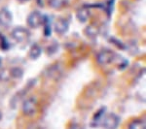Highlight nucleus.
I'll list each match as a JSON object with an SVG mask.
<instances>
[{
  "label": "nucleus",
  "instance_id": "5",
  "mask_svg": "<svg viewBox=\"0 0 146 129\" xmlns=\"http://www.w3.org/2000/svg\"><path fill=\"white\" fill-rule=\"evenodd\" d=\"M116 55L114 51L110 50H103L100 51L96 55V60L100 65H107L114 61Z\"/></svg>",
  "mask_w": 146,
  "mask_h": 129
},
{
  "label": "nucleus",
  "instance_id": "4",
  "mask_svg": "<svg viewBox=\"0 0 146 129\" xmlns=\"http://www.w3.org/2000/svg\"><path fill=\"white\" fill-rule=\"evenodd\" d=\"M37 100L35 97H30L25 100L23 103V113L25 116H31L37 111Z\"/></svg>",
  "mask_w": 146,
  "mask_h": 129
},
{
  "label": "nucleus",
  "instance_id": "10",
  "mask_svg": "<svg viewBox=\"0 0 146 129\" xmlns=\"http://www.w3.org/2000/svg\"><path fill=\"white\" fill-rule=\"evenodd\" d=\"M41 53H42L41 48H40L37 44H34V45L31 46V48H30L28 55H29V57L31 58V59L35 60V59H37L40 55H41Z\"/></svg>",
  "mask_w": 146,
  "mask_h": 129
},
{
  "label": "nucleus",
  "instance_id": "18",
  "mask_svg": "<svg viewBox=\"0 0 146 129\" xmlns=\"http://www.w3.org/2000/svg\"><path fill=\"white\" fill-rule=\"evenodd\" d=\"M27 129H42V128H41V126L38 125L37 123H32V124H30V125L28 126Z\"/></svg>",
  "mask_w": 146,
  "mask_h": 129
},
{
  "label": "nucleus",
  "instance_id": "6",
  "mask_svg": "<svg viewBox=\"0 0 146 129\" xmlns=\"http://www.w3.org/2000/svg\"><path fill=\"white\" fill-rule=\"evenodd\" d=\"M68 28H69V22L65 18H58L55 22V31L60 35L66 33Z\"/></svg>",
  "mask_w": 146,
  "mask_h": 129
},
{
  "label": "nucleus",
  "instance_id": "9",
  "mask_svg": "<svg viewBox=\"0 0 146 129\" xmlns=\"http://www.w3.org/2000/svg\"><path fill=\"white\" fill-rule=\"evenodd\" d=\"M85 34L90 38H96L100 34V28L95 24H90L85 29Z\"/></svg>",
  "mask_w": 146,
  "mask_h": 129
},
{
  "label": "nucleus",
  "instance_id": "1",
  "mask_svg": "<svg viewBox=\"0 0 146 129\" xmlns=\"http://www.w3.org/2000/svg\"><path fill=\"white\" fill-rule=\"evenodd\" d=\"M44 16L39 11H32L27 16V25L31 28H38L41 25H43Z\"/></svg>",
  "mask_w": 146,
  "mask_h": 129
},
{
  "label": "nucleus",
  "instance_id": "17",
  "mask_svg": "<svg viewBox=\"0 0 146 129\" xmlns=\"http://www.w3.org/2000/svg\"><path fill=\"white\" fill-rule=\"evenodd\" d=\"M0 48H1L2 50H5V51L9 49V43L3 35H0Z\"/></svg>",
  "mask_w": 146,
  "mask_h": 129
},
{
  "label": "nucleus",
  "instance_id": "16",
  "mask_svg": "<svg viewBox=\"0 0 146 129\" xmlns=\"http://www.w3.org/2000/svg\"><path fill=\"white\" fill-rule=\"evenodd\" d=\"M109 41H110V43H112L113 45H115V46L117 47V48H119L120 50H125V49H126V46H125V44H123L121 41H120V40L116 39L115 37H110Z\"/></svg>",
  "mask_w": 146,
  "mask_h": 129
},
{
  "label": "nucleus",
  "instance_id": "22",
  "mask_svg": "<svg viewBox=\"0 0 146 129\" xmlns=\"http://www.w3.org/2000/svg\"><path fill=\"white\" fill-rule=\"evenodd\" d=\"M0 61H1V60H0Z\"/></svg>",
  "mask_w": 146,
  "mask_h": 129
},
{
  "label": "nucleus",
  "instance_id": "11",
  "mask_svg": "<svg viewBox=\"0 0 146 129\" xmlns=\"http://www.w3.org/2000/svg\"><path fill=\"white\" fill-rule=\"evenodd\" d=\"M10 77L14 79H22L23 76V70L20 67H13L9 71Z\"/></svg>",
  "mask_w": 146,
  "mask_h": 129
},
{
  "label": "nucleus",
  "instance_id": "2",
  "mask_svg": "<svg viewBox=\"0 0 146 129\" xmlns=\"http://www.w3.org/2000/svg\"><path fill=\"white\" fill-rule=\"evenodd\" d=\"M12 37L18 43H25L30 38V32L27 28L19 26L12 31Z\"/></svg>",
  "mask_w": 146,
  "mask_h": 129
},
{
  "label": "nucleus",
  "instance_id": "15",
  "mask_svg": "<svg viewBox=\"0 0 146 129\" xmlns=\"http://www.w3.org/2000/svg\"><path fill=\"white\" fill-rule=\"evenodd\" d=\"M104 111H105V109L103 108V109H100V111L96 114L95 118H94V122L96 123V125H98V122L102 121V118H103V116H104Z\"/></svg>",
  "mask_w": 146,
  "mask_h": 129
},
{
  "label": "nucleus",
  "instance_id": "8",
  "mask_svg": "<svg viewBox=\"0 0 146 129\" xmlns=\"http://www.w3.org/2000/svg\"><path fill=\"white\" fill-rule=\"evenodd\" d=\"M91 6L90 5H84L83 7L79 9L77 11V18H78L79 22H86L87 20L90 18L91 17V11H90Z\"/></svg>",
  "mask_w": 146,
  "mask_h": 129
},
{
  "label": "nucleus",
  "instance_id": "21",
  "mask_svg": "<svg viewBox=\"0 0 146 129\" xmlns=\"http://www.w3.org/2000/svg\"><path fill=\"white\" fill-rule=\"evenodd\" d=\"M1 118H2V115H1V112H0V120H1Z\"/></svg>",
  "mask_w": 146,
  "mask_h": 129
},
{
  "label": "nucleus",
  "instance_id": "3",
  "mask_svg": "<svg viewBox=\"0 0 146 129\" xmlns=\"http://www.w3.org/2000/svg\"><path fill=\"white\" fill-rule=\"evenodd\" d=\"M101 124L105 129H116L120 124V118L114 113L104 115Z\"/></svg>",
  "mask_w": 146,
  "mask_h": 129
},
{
  "label": "nucleus",
  "instance_id": "7",
  "mask_svg": "<svg viewBox=\"0 0 146 129\" xmlns=\"http://www.w3.org/2000/svg\"><path fill=\"white\" fill-rule=\"evenodd\" d=\"M13 16L8 9L3 8L0 10V25L4 27H8L12 23Z\"/></svg>",
  "mask_w": 146,
  "mask_h": 129
},
{
  "label": "nucleus",
  "instance_id": "14",
  "mask_svg": "<svg viewBox=\"0 0 146 129\" xmlns=\"http://www.w3.org/2000/svg\"><path fill=\"white\" fill-rule=\"evenodd\" d=\"M43 25H44V35H45L46 37L51 36V33H52L51 24H50V22H49V18L47 16H44Z\"/></svg>",
  "mask_w": 146,
  "mask_h": 129
},
{
  "label": "nucleus",
  "instance_id": "12",
  "mask_svg": "<svg viewBox=\"0 0 146 129\" xmlns=\"http://www.w3.org/2000/svg\"><path fill=\"white\" fill-rule=\"evenodd\" d=\"M67 4V0H49V5L53 9H62Z\"/></svg>",
  "mask_w": 146,
  "mask_h": 129
},
{
  "label": "nucleus",
  "instance_id": "13",
  "mask_svg": "<svg viewBox=\"0 0 146 129\" xmlns=\"http://www.w3.org/2000/svg\"><path fill=\"white\" fill-rule=\"evenodd\" d=\"M129 129H146L144 120L141 119H135L133 121H131L129 125Z\"/></svg>",
  "mask_w": 146,
  "mask_h": 129
},
{
  "label": "nucleus",
  "instance_id": "20",
  "mask_svg": "<svg viewBox=\"0 0 146 129\" xmlns=\"http://www.w3.org/2000/svg\"><path fill=\"white\" fill-rule=\"evenodd\" d=\"M20 3H25V2H28L29 0H18Z\"/></svg>",
  "mask_w": 146,
  "mask_h": 129
},
{
  "label": "nucleus",
  "instance_id": "19",
  "mask_svg": "<svg viewBox=\"0 0 146 129\" xmlns=\"http://www.w3.org/2000/svg\"><path fill=\"white\" fill-rule=\"evenodd\" d=\"M68 129H84V128L82 127L81 125H79V124L73 123V124H71V125L69 126V128H68Z\"/></svg>",
  "mask_w": 146,
  "mask_h": 129
}]
</instances>
